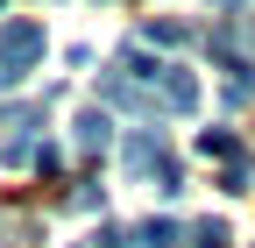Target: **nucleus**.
Listing matches in <instances>:
<instances>
[{"label": "nucleus", "instance_id": "obj_1", "mask_svg": "<svg viewBox=\"0 0 255 248\" xmlns=\"http://www.w3.org/2000/svg\"><path fill=\"white\" fill-rule=\"evenodd\" d=\"M121 170H128V184H156V192H184V170H177V156H170V142H163V128H135L121 142Z\"/></svg>", "mask_w": 255, "mask_h": 248}, {"label": "nucleus", "instance_id": "obj_2", "mask_svg": "<svg viewBox=\"0 0 255 248\" xmlns=\"http://www.w3.org/2000/svg\"><path fill=\"white\" fill-rule=\"evenodd\" d=\"M43 64V21H0V85H21Z\"/></svg>", "mask_w": 255, "mask_h": 248}, {"label": "nucleus", "instance_id": "obj_3", "mask_svg": "<svg viewBox=\"0 0 255 248\" xmlns=\"http://www.w3.org/2000/svg\"><path fill=\"white\" fill-rule=\"evenodd\" d=\"M100 100H107V107H121V114H163V100H149V92H142V85H128L121 71H107V78H100Z\"/></svg>", "mask_w": 255, "mask_h": 248}, {"label": "nucleus", "instance_id": "obj_4", "mask_svg": "<svg viewBox=\"0 0 255 248\" xmlns=\"http://www.w3.org/2000/svg\"><path fill=\"white\" fill-rule=\"evenodd\" d=\"M71 142H78V156H107V142H114V121H107L100 107H85V114L71 121Z\"/></svg>", "mask_w": 255, "mask_h": 248}, {"label": "nucleus", "instance_id": "obj_5", "mask_svg": "<svg viewBox=\"0 0 255 248\" xmlns=\"http://www.w3.org/2000/svg\"><path fill=\"white\" fill-rule=\"evenodd\" d=\"M156 100H163L170 114H199V78H191L184 64H170V71H163V85H156Z\"/></svg>", "mask_w": 255, "mask_h": 248}, {"label": "nucleus", "instance_id": "obj_6", "mask_svg": "<svg viewBox=\"0 0 255 248\" xmlns=\"http://www.w3.org/2000/svg\"><path fill=\"white\" fill-rule=\"evenodd\" d=\"M163 71H170V64H156L142 43H128V50H121V78H128V85H142V92H149V85H163Z\"/></svg>", "mask_w": 255, "mask_h": 248}, {"label": "nucleus", "instance_id": "obj_7", "mask_svg": "<svg viewBox=\"0 0 255 248\" xmlns=\"http://www.w3.org/2000/svg\"><path fill=\"white\" fill-rule=\"evenodd\" d=\"M177 241H184V227H177V220H163V213L135 227V248H177Z\"/></svg>", "mask_w": 255, "mask_h": 248}, {"label": "nucleus", "instance_id": "obj_8", "mask_svg": "<svg viewBox=\"0 0 255 248\" xmlns=\"http://www.w3.org/2000/svg\"><path fill=\"white\" fill-rule=\"evenodd\" d=\"M184 36H191V28H184L177 14H149V21H142V43H156V50H170V43H184Z\"/></svg>", "mask_w": 255, "mask_h": 248}, {"label": "nucleus", "instance_id": "obj_9", "mask_svg": "<svg viewBox=\"0 0 255 248\" xmlns=\"http://www.w3.org/2000/svg\"><path fill=\"white\" fill-rule=\"evenodd\" d=\"M199 149H206V156H227V163H241V156H248V149L234 142V128H206V135H199Z\"/></svg>", "mask_w": 255, "mask_h": 248}, {"label": "nucleus", "instance_id": "obj_10", "mask_svg": "<svg viewBox=\"0 0 255 248\" xmlns=\"http://www.w3.org/2000/svg\"><path fill=\"white\" fill-rule=\"evenodd\" d=\"M255 100V71H241V78H227V85H220V107H227V114H241Z\"/></svg>", "mask_w": 255, "mask_h": 248}, {"label": "nucleus", "instance_id": "obj_11", "mask_svg": "<svg viewBox=\"0 0 255 248\" xmlns=\"http://www.w3.org/2000/svg\"><path fill=\"white\" fill-rule=\"evenodd\" d=\"M234 234H227V220H199L191 227V248H227Z\"/></svg>", "mask_w": 255, "mask_h": 248}, {"label": "nucleus", "instance_id": "obj_12", "mask_svg": "<svg viewBox=\"0 0 255 248\" xmlns=\"http://www.w3.org/2000/svg\"><path fill=\"white\" fill-rule=\"evenodd\" d=\"M64 206H71V213H100L107 192H100V184H78V192H64Z\"/></svg>", "mask_w": 255, "mask_h": 248}, {"label": "nucleus", "instance_id": "obj_13", "mask_svg": "<svg viewBox=\"0 0 255 248\" xmlns=\"http://www.w3.org/2000/svg\"><path fill=\"white\" fill-rule=\"evenodd\" d=\"M248 177H255V163L241 156V163H227V177H220V184H227V192H248Z\"/></svg>", "mask_w": 255, "mask_h": 248}]
</instances>
